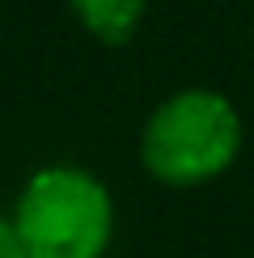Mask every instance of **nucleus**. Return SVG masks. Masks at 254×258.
Instances as JSON below:
<instances>
[{"mask_svg":"<svg viewBox=\"0 0 254 258\" xmlns=\"http://www.w3.org/2000/svg\"><path fill=\"white\" fill-rule=\"evenodd\" d=\"M9 224L26 258H102L114 237V199L81 165H42L26 178Z\"/></svg>","mask_w":254,"mask_h":258,"instance_id":"f257e3e1","label":"nucleus"},{"mask_svg":"<svg viewBox=\"0 0 254 258\" xmlns=\"http://www.w3.org/2000/svg\"><path fill=\"white\" fill-rule=\"evenodd\" d=\"M246 127L225 93L178 89L153 106L140 132V161L157 182L199 186L220 178L237 161Z\"/></svg>","mask_w":254,"mask_h":258,"instance_id":"f03ea898","label":"nucleus"},{"mask_svg":"<svg viewBox=\"0 0 254 258\" xmlns=\"http://www.w3.org/2000/svg\"><path fill=\"white\" fill-rule=\"evenodd\" d=\"M68 5L81 26L102 42H127L148 13V0H68Z\"/></svg>","mask_w":254,"mask_h":258,"instance_id":"7ed1b4c3","label":"nucleus"},{"mask_svg":"<svg viewBox=\"0 0 254 258\" xmlns=\"http://www.w3.org/2000/svg\"><path fill=\"white\" fill-rule=\"evenodd\" d=\"M0 258H26V254H21L17 233H13V224H9L5 216H0Z\"/></svg>","mask_w":254,"mask_h":258,"instance_id":"20e7f679","label":"nucleus"}]
</instances>
